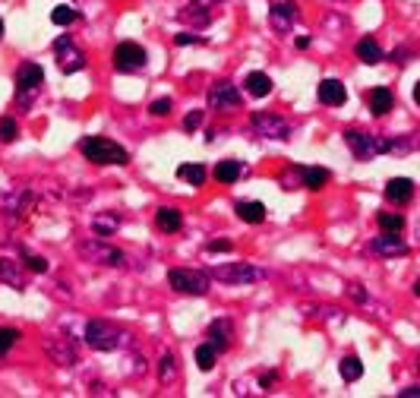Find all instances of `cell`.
I'll return each instance as SVG.
<instances>
[{
    "label": "cell",
    "mask_w": 420,
    "mask_h": 398,
    "mask_svg": "<svg viewBox=\"0 0 420 398\" xmlns=\"http://www.w3.org/2000/svg\"><path fill=\"white\" fill-rule=\"evenodd\" d=\"M83 339L92 351H101V354H111V351H120L130 345V335L107 320H89L83 326Z\"/></svg>",
    "instance_id": "6da1fadb"
},
{
    "label": "cell",
    "mask_w": 420,
    "mask_h": 398,
    "mask_svg": "<svg viewBox=\"0 0 420 398\" xmlns=\"http://www.w3.org/2000/svg\"><path fill=\"white\" fill-rule=\"evenodd\" d=\"M79 152H83L86 161H92V165H114V168L130 165V152H127L120 143L107 139V136H86V139H79Z\"/></svg>",
    "instance_id": "7a4b0ae2"
},
{
    "label": "cell",
    "mask_w": 420,
    "mask_h": 398,
    "mask_svg": "<svg viewBox=\"0 0 420 398\" xmlns=\"http://www.w3.org/2000/svg\"><path fill=\"white\" fill-rule=\"evenodd\" d=\"M76 253H79V259L92 262V266H105V269H120V266H127V262H130L124 250L105 244V238H98V234H95V238L79 240Z\"/></svg>",
    "instance_id": "3957f363"
},
{
    "label": "cell",
    "mask_w": 420,
    "mask_h": 398,
    "mask_svg": "<svg viewBox=\"0 0 420 398\" xmlns=\"http://www.w3.org/2000/svg\"><path fill=\"white\" fill-rule=\"evenodd\" d=\"M168 285L177 294H189V298H202L212 291V275L199 272V269H171L168 272Z\"/></svg>",
    "instance_id": "277c9868"
},
{
    "label": "cell",
    "mask_w": 420,
    "mask_h": 398,
    "mask_svg": "<svg viewBox=\"0 0 420 398\" xmlns=\"http://www.w3.org/2000/svg\"><path fill=\"white\" fill-rule=\"evenodd\" d=\"M344 146H348L357 161H373L376 155L389 152L385 136H376V133H367V130H348L344 133Z\"/></svg>",
    "instance_id": "5b68a950"
},
{
    "label": "cell",
    "mask_w": 420,
    "mask_h": 398,
    "mask_svg": "<svg viewBox=\"0 0 420 398\" xmlns=\"http://www.w3.org/2000/svg\"><path fill=\"white\" fill-rule=\"evenodd\" d=\"M212 279L225 281V285H253V281L266 279V272L253 262H221L212 269Z\"/></svg>",
    "instance_id": "8992f818"
},
{
    "label": "cell",
    "mask_w": 420,
    "mask_h": 398,
    "mask_svg": "<svg viewBox=\"0 0 420 398\" xmlns=\"http://www.w3.org/2000/svg\"><path fill=\"white\" fill-rule=\"evenodd\" d=\"M54 57H57V66H60L64 76H73V73L86 70V64H89V60H86V51L79 48L70 35H60L57 42H54Z\"/></svg>",
    "instance_id": "52a82bcc"
},
{
    "label": "cell",
    "mask_w": 420,
    "mask_h": 398,
    "mask_svg": "<svg viewBox=\"0 0 420 398\" xmlns=\"http://www.w3.org/2000/svg\"><path fill=\"white\" fill-rule=\"evenodd\" d=\"M250 127H253V133L262 139H291V124L281 114L256 111V114H250Z\"/></svg>",
    "instance_id": "ba28073f"
},
{
    "label": "cell",
    "mask_w": 420,
    "mask_h": 398,
    "mask_svg": "<svg viewBox=\"0 0 420 398\" xmlns=\"http://www.w3.org/2000/svg\"><path fill=\"white\" fill-rule=\"evenodd\" d=\"M146 60H148V54L139 42H120L114 48V70L117 73H139L146 66Z\"/></svg>",
    "instance_id": "9c48e42d"
},
{
    "label": "cell",
    "mask_w": 420,
    "mask_h": 398,
    "mask_svg": "<svg viewBox=\"0 0 420 398\" xmlns=\"http://www.w3.org/2000/svg\"><path fill=\"white\" fill-rule=\"evenodd\" d=\"M240 89L231 83V79H218V83L209 89V107L212 111H221V114H228V111H237L240 107Z\"/></svg>",
    "instance_id": "30bf717a"
},
{
    "label": "cell",
    "mask_w": 420,
    "mask_h": 398,
    "mask_svg": "<svg viewBox=\"0 0 420 398\" xmlns=\"http://www.w3.org/2000/svg\"><path fill=\"white\" fill-rule=\"evenodd\" d=\"M45 354L51 357L57 367H76L79 363L76 348H73V339H66V335H47L45 339Z\"/></svg>",
    "instance_id": "8fae6325"
},
{
    "label": "cell",
    "mask_w": 420,
    "mask_h": 398,
    "mask_svg": "<svg viewBox=\"0 0 420 398\" xmlns=\"http://www.w3.org/2000/svg\"><path fill=\"white\" fill-rule=\"evenodd\" d=\"M297 23V4L294 0H281V4L269 6V25H272L279 35H288Z\"/></svg>",
    "instance_id": "7c38bea8"
},
{
    "label": "cell",
    "mask_w": 420,
    "mask_h": 398,
    "mask_svg": "<svg viewBox=\"0 0 420 398\" xmlns=\"http://www.w3.org/2000/svg\"><path fill=\"white\" fill-rule=\"evenodd\" d=\"M32 202H35L32 190H23V187H19V190H10V193L0 197V209H4L10 218H23V215L32 209Z\"/></svg>",
    "instance_id": "4fadbf2b"
},
{
    "label": "cell",
    "mask_w": 420,
    "mask_h": 398,
    "mask_svg": "<svg viewBox=\"0 0 420 398\" xmlns=\"http://www.w3.org/2000/svg\"><path fill=\"white\" fill-rule=\"evenodd\" d=\"M316 98L329 107H342L344 101H348V89H344L342 79H322V83L316 86Z\"/></svg>",
    "instance_id": "5bb4252c"
},
{
    "label": "cell",
    "mask_w": 420,
    "mask_h": 398,
    "mask_svg": "<svg viewBox=\"0 0 420 398\" xmlns=\"http://www.w3.org/2000/svg\"><path fill=\"white\" fill-rule=\"evenodd\" d=\"M373 253L379 256H385V259H392V256H408L411 253V247L404 244L402 238H398L395 231H389V234H383V238H373Z\"/></svg>",
    "instance_id": "9a60e30c"
},
{
    "label": "cell",
    "mask_w": 420,
    "mask_h": 398,
    "mask_svg": "<svg viewBox=\"0 0 420 398\" xmlns=\"http://www.w3.org/2000/svg\"><path fill=\"white\" fill-rule=\"evenodd\" d=\"M0 281L10 285L13 291H25V272H23V262L10 259V256H0Z\"/></svg>",
    "instance_id": "2e32d148"
},
{
    "label": "cell",
    "mask_w": 420,
    "mask_h": 398,
    "mask_svg": "<svg viewBox=\"0 0 420 398\" xmlns=\"http://www.w3.org/2000/svg\"><path fill=\"white\" fill-rule=\"evenodd\" d=\"M231 339H234V322L231 320H212V326H209V345L221 354V351L231 348Z\"/></svg>",
    "instance_id": "e0dca14e"
},
{
    "label": "cell",
    "mask_w": 420,
    "mask_h": 398,
    "mask_svg": "<svg viewBox=\"0 0 420 398\" xmlns=\"http://www.w3.org/2000/svg\"><path fill=\"white\" fill-rule=\"evenodd\" d=\"M367 107H370V114H376V117H385V114L395 107V95H392V89H385V86L370 89L367 92Z\"/></svg>",
    "instance_id": "ac0fdd59"
},
{
    "label": "cell",
    "mask_w": 420,
    "mask_h": 398,
    "mask_svg": "<svg viewBox=\"0 0 420 398\" xmlns=\"http://www.w3.org/2000/svg\"><path fill=\"white\" fill-rule=\"evenodd\" d=\"M411 197H414V180L411 177H392L385 184V199L395 202V206H404Z\"/></svg>",
    "instance_id": "d6986e66"
},
{
    "label": "cell",
    "mask_w": 420,
    "mask_h": 398,
    "mask_svg": "<svg viewBox=\"0 0 420 398\" xmlns=\"http://www.w3.org/2000/svg\"><path fill=\"white\" fill-rule=\"evenodd\" d=\"M155 228H158V231H165V234L180 231V228H184V212H180V209H174V206H161L158 212H155Z\"/></svg>",
    "instance_id": "ffe728a7"
},
{
    "label": "cell",
    "mask_w": 420,
    "mask_h": 398,
    "mask_svg": "<svg viewBox=\"0 0 420 398\" xmlns=\"http://www.w3.org/2000/svg\"><path fill=\"white\" fill-rule=\"evenodd\" d=\"M42 83H45V70L35 60H29V64H23L16 70V89H32V86H42Z\"/></svg>",
    "instance_id": "44dd1931"
},
{
    "label": "cell",
    "mask_w": 420,
    "mask_h": 398,
    "mask_svg": "<svg viewBox=\"0 0 420 398\" xmlns=\"http://www.w3.org/2000/svg\"><path fill=\"white\" fill-rule=\"evenodd\" d=\"M237 218L243 225H262L266 221V206L256 199H243V202H237Z\"/></svg>",
    "instance_id": "7402d4cb"
},
{
    "label": "cell",
    "mask_w": 420,
    "mask_h": 398,
    "mask_svg": "<svg viewBox=\"0 0 420 398\" xmlns=\"http://www.w3.org/2000/svg\"><path fill=\"white\" fill-rule=\"evenodd\" d=\"M215 180L218 184H225V187H231V184H237L240 180V174H243V161H237V158H225V161H218L215 165Z\"/></svg>",
    "instance_id": "603a6c76"
},
{
    "label": "cell",
    "mask_w": 420,
    "mask_h": 398,
    "mask_svg": "<svg viewBox=\"0 0 420 398\" xmlns=\"http://www.w3.org/2000/svg\"><path fill=\"white\" fill-rule=\"evenodd\" d=\"M243 89L253 98H269L272 95V76H269V73H250V76L243 79Z\"/></svg>",
    "instance_id": "cb8c5ba5"
},
{
    "label": "cell",
    "mask_w": 420,
    "mask_h": 398,
    "mask_svg": "<svg viewBox=\"0 0 420 398\" xmlns=\"http://www.w3.org/2000/svg\"><path fill=\"white\" fill-rule=\"evenodd\" d=\"M297 187H307V190H322L329 184V171L326 168H297Z\"/></svg>",
    "instance_id": "d4e9b609"
},
{
    "label": "cell",
    "mask_w": 420,
    "mask_h": 398,
    "mask_svg": "<svg viewBox=\"0 0 420 398\" xmlns=\"http://www.w3.org/2000/svg\"><path fill=\"white\" fill-rule=\"evenodd\" d=\"M357 57H361L367 66H376V64H383V60H385V54H383V48L376 45V38L363 35L361 42H357Z\"/></svg>",
    "instance_id": "484cf974"
},
{
    "label": "cell",
    "mask_w": 420,
    "mask_h": 398,
    "mask_svg": "<svg viewBox=\"0 0 420 398\" xmlns=\"http://www.w3.org/2000/svg\"><path fill=\"white\" fill-rule=\"evenodd\" d=\"M177 177L187 180L189 187H202L209 177V171H206V165H199V161H184V165H177Z\"/></svg>",
    "instance_id": "4316f807"
},
{
    "label": "cell",
    "mask_w": 420,
    "mask_h": 398,
    "mask_svg": "<svg viewBox=\"0 0 420 398\" xmlns=\"http://www.w3.org/2000/svg\"><path fill=\"white\" fill-rule=\"evenodd\" d=\"M180 19H184L187 25H196V29H206V25L212 23V13H209V10H202L199 4H193V0H189V4L184 6V10H180Z\"/></svg>",
    "instance_id": "83f0119b"
},
{
    "label": "cell",
    "mask_w": 420,
    "mask_h": 398,
    "mask_svg": "<svg viewBox=\"0 0 420 398\" xmlns=\"http://www.w3.org/2000/svg\"><path fill=\"white\" fill-rule=\"evenodd\" d=\"M117 228H120L117 212H105V215H95L92 218V231L98 234V238H111V234H117Z\"/></svg>",
    "instance_id": "f1b7e54d"
},
{
    "label": "cell",
    "mask_w": 420,
    "mask_h": 398,
    "mask_svg": "<svg viewBox=\"0 0 420 398\" xmlns=\"http://www.w3.org/2000/svg\"><path fill=\"white\" fill-rule=\"evenodd\" d=\"M124 373L133 376V380H139V376L148 373V361L139 354V351H130V354L124 357Z\"/></svg>",
    "instance_id": "f546056e"
},
{
    "label": "cell",
    "mask_w": 420,
    "mask_h": 398,
    "mask_svg": "<svg viewBox=\"0 0 420 398\" xmlns=\"http://www.w3.org/2000/svg\"><path fill=\"white\" fill-rule=\"evenodd\" d=\"M338 373H342V380L344 382H357L363 376V363H361V357H344L342 363H338Z\"/></svg>",
    "instance_id": "4dcf8cb0"
},
{
    "label": "cell",
    "mask_w": 420,
    "mask_h": 398,
    "mask_svg": "<svg viewBox=\"0 0 420 398\" xmlns=\"http://www.w3.org/2000/svg\"><path fill=\"white\" fill-rule=\"evenodd\" d=\"M158 380L165 382V386H171V382L177 380V361H174L171 351H165V354H161V361H158Z\"/></svg>",
    "instance_id": "1f68e13d"
},
{
    "label": "cell",
    "mask_w": 420,
    "mask_h": 398,
    "mask_svg": "<svg viewBox=\"0 0 420 398\" xmlns=\"http://www.w3.org/2000/svg\"><path fill=\"white\" fill-rule=\"evenodd\" d=\"M79 19V10H73L70 4H60V6H54L51 10V23L54 25H73Z\"/></svg>",
    "instance_id": "d6a6232c"
},
{
    "label": "cell",
    "mask_w": 420,
    "mask_h": 398,
    "mask_svg": "<svg viewBox=\"0 0 420 398\" xmlns=\"http://www.w3.org/2000/svg\"><path fill=\"white\" fill-rule=\"evenodd\" d=\"M215 357H218V351L206 341V345L196 348V367H199L202 373H209V370H215Z\"/></svg>",
    "instance_id": "836d02e7"
},
{
    "label": "cell",
    "mask_w": 420,
    "mask_h": 398,
    "mask_svg": "<svg viewBox=\"0 0 420 398\" xmlns=\"http://www.w3.org/2000/svg\"><path fill=\"white\" fill-rule=\"evenodd\" d=\"M23 266L29 269V272H35V275H47V269H51L45 256L32 253V250H23Z\"/></svg>",
    "instance_id": "e575fe53"
},
{
    "label": "cell",
    "mask_w": 420,
    "mask_h": 398,
    "mask_svg": "<svg viewBox=\"0 0 420 398\" xmlns=\"http://www.w3.org/2000/svg\"><path fill=\"white\" fill-rule=\"evenodd\" d=\"M19 139V124L13 117H0V143H16Z\"/></svg>",
    "instance_id": "d590c367"
},
{
    "label": "cell",
    "mask_w": 420,
    "mask_h": 398,
    "mask_svg": "<svg viewBox=\"0 0 420 398\" xmlns=\"http://www.w3.org/2000/svg\"><path fill=\"white\" fill-rule=\"evenodd\" d=\"M379 228H383V231H402V228H404V218H402V215H398V212H379Z\"/></svg>",
    "instance_id": "8d00e7d4"
},
{
    "label": "cell",
    "mask_w": 420,
    "mask_h": 398,
    "mask_svg": "<svg viewBox=\"0 0 420 398\" xmlns=\"http://www.w3.org/2000/svg\"><path fill=\"white\" fill-rule=\"evenodd\" d=\"M42 86H32V89H16V107H32V101L38 98Z\"/></svg>",
    "instance_id": "74e56055"
},
{
    "label": "cell",
    "mask_w": 420,
    "mask_h": 398,
    "mask_svg": "<svg viewBox=\"0 0 420 398\" xmlns=\"http://www.w3.org/2000/svg\"><path fill=\"white\" fill-rule=\"evenodd\" d=\"M19 339H23V335H19V329H0V354H6V351L16 345Z\"/></svg>",
    "instance_id": "f35d334b"
},
{
    "label": "cell",
    "mask_w": 420,
    "mask_h": 398,
    "mask_svg": "<svg viewBox=\"0 0 420 398\" xmlns=\"http://www.w3.org/2000/svg\"><path fill=\"white\" fill-rule=\"evenodd\" d=\"M209 38H202V35H193V32H177L174 35V45L177 48H189V45H206Z\"/></svg>",
    "instance_id": "ab89813d"
},
{
    "label": "cell",
    "mask_w": 420,
    "mask_h": 398,
    "mask_svg": "<svg viewBox=\"0 0 420 398\" xmlns=\"http://www.w3.org/2000/svg\"><path fill=\"white\" fill-rule=\"evenodd\" d=\"M171 98H158V101H152V105H148V114H152V117H168V114H171Z\"/></svg>",
    "instance_id": "60d3db41"
},
{
    "label": "cell",
    "mask_w": 420,
    "mask_h": 398,
    "mask_svg": "<svg viewBox=\"0 0 420 398\" xmlns=\"http://www.w3.org/2000/svg\"><path fill=\"white\" fill-rule=\"evenodd\" d=\"M202 120H206V111H189L187 120H184V130L187 133H196L202 127Z\"/></svg>",
    "instance_id": "b9f144b4"
},
{
    "label": "cell",
    "mask_w": 420,
    "mask_h": 398,
    "mask_svg": "<svg viewBox=\"0 0 420 398\" xmlns=\"http://www.w3.org/2000/svg\"><path fill=\"white\" fill-rule=\"evenodd\" d=\"M389 143V152H414L417 139H385Z\"/></svg>",
    "instance_id": "7bdbcfd3"
},
{
    "label": "cell",
    "mask_w": 420,
    "mask_h": 398,
    "mask_svg": "<svg viewBox=\"0 0 420 398\" xmlns=\"http://www.w3.org/2000/svg\"><path fill=\"white\" fill-rule=\"evenodd\" d=\"M275 382H279V370H269V373L259 376V389H266V392L275 386Z\"/></svg>",
    "instance_id": "ee69618b"
},
{
    "label": "cell",
    "mask_w": 420,
    "mask_h": 398,
    "mask_svg": "<svg viewBox=\"0 0 420 398\" xmlns=\"http://www.w3.org/2000/svg\"><path fill=\"white\" fill-rule=\"evenodd\" d=\"M206 250H209V253H231L234 244H231V240H212Z\"/></svg>",
    "instance_id": "f6af8a7d"
},
{
    "label": "cell",
    "mask_w": 420,
    "mask_h": 398,
    "mask_svg": "<svg viewBox=\"0 0 420 398\" xmlns=\"http://www.w3.org/2000/svg\"><path fill=\"white\" fill-rule=\"evenodd\" d=\"M348 294H351V300L367 303V291H363V285H351V288H348Z\"/></svg>",
    "instance_id": "bcb514c9"
},
{
    "label": "cell",
    "mask_w": 420,
    "mask_h": 398,
    "mask_svg": "<svg viewBox=\"0 0 420 398\" xmlns=\"http://www.w3.org/2000/svg\"><path fill=\"white\" fill-rule=\"evenodd\" d=\"M193 4H199L202 10H215V6H221L225 0H193Z\"/></svg>",
    "instance_id": "7dc6e473"
},
{
    "label": "cell",
    "mask_w": 420,
    "mask_h": 398,
    "mask_svg": "<svg viewBox=\"0 0 420 398\" xmlns=\"http://www.w3.org/2000/svg\"><path fill=\"white\" fill-rule=\"evenodd\" d=\"M417 395H420L417 386H408V389H402V392H398V398H417Z\"/></svg>",
    "instance_id": "c3c4849f"
},
{
    "label": "cell",
    "mask_w": 420,
    "mask_h": 398,
    "mask_svg": "<svg viewBox=\"0 0 420 398\" xmlns=\"http://www.w3.org/2000/svg\"><path fill=\"white\" fill-rule=\"evenodd\" d=\"M310 42H313V38H310V35H301L294 45H297V51H307V48H310Z\"/></svg>",
    "instance_id": "681fc988"
},
{
    "label": "cell",
    "mask_w": 420,
    "mask_h": 398,
    "mask_svg": "<svg viewBox=\"0 0 420 398\" xmlns=\"http://www.w3.org/2000/svg\"><path fill=\"white\" fill-rule=\"evenodd\" d=\"M392 57H395V64H408V60H404V57H408V51H404V48H398Z\"/></svg>",
    "instance_id": "f907efd6"
},
{
    "label": "cell",
    "mask_w": 420,
    "mask_h": 398,
    "mask_svg": "<svg viewBox=\"0 0 420 398\" xmlns=\"http://www.w3.org/2000/svg\"><path fill=\"white\" fill-rule=\"evenodd\" d=\"M0 38H4V19H0Z\"/></svg>",
    "instance_id": "816d5d0a"
}]
</instances>
